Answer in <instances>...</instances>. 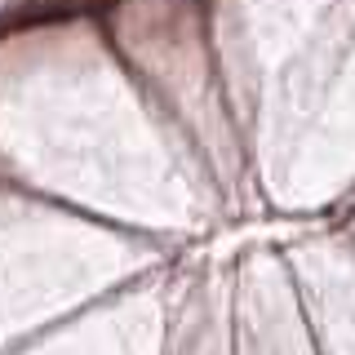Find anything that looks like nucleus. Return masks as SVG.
<instances>
[]
</instances>
